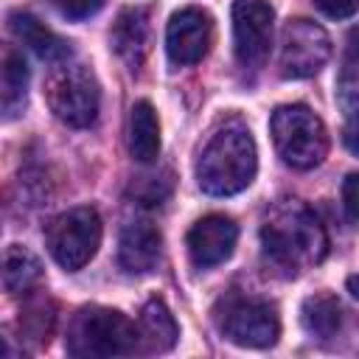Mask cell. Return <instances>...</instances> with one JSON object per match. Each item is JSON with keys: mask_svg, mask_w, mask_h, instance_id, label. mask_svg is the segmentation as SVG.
<instances>
[{"mask_svg": "<svg viewBox=\"0 0 359 359\" xmlns=\"http://www.w3.org/2000/svg\"><path fill=\"white\" fill-rule=\"evenodd\" d=\"M238 241V227L230 216L224 213H208L199 222H194V227L188 230V255L194 261V266L199 269H210L224 264Z\"/></svg>", "mask_w": 359, "mask_h": 359, "instance_id": "obj_11", "label": "cell"}, {"mask_svg": "<svg viewBox=\"0 0 359 359\" xmlns=\"http://www.w3.org/2000/svg\"><path fill=\"white\" fill-rule=\"evenodd\" d=\"M8 28L11 34L28 48L34 50L42 62H65L70 56V42L62 39L59 34H53L50 28H45L34 14L28 11H11L8 14Z\"/></svg>", "mask_w": 359, "mask_h": 359, "instance_id": "obj_13", "label": "cell"}, {"mask_svg": "<svg viewBox=\"0 0 359 359\" xmlns=\"http://www.w3.org/2000/svg\"><path fill=\"white\" fill-rule=\"evenodd\" d=\"M261 244L266 258L286 272L314 266L328 252V238L320 219L297 199H280L272 205L261 224Z\"/></svg>", "mask_w": 359, "mask_h": 359, "instance_id": "obj_1", "label": "cell"}, {"mask_svg": "<svg viewBox=\"0 0 359 359\" xmlns=\"http://www.w3.org/2000/svg\"><path fill=\"white\" fill-rule=\"evenodd\" d=\"M140 331L135 323L104 306H84L76 311L67 328V353L79 359H107V356H129L137 351Z\"/></svg>", "mask_w": 359, "mask_h": 359, "instance_id": "obj_3", "label": "cell"}, {"mask_svg": "<svg viewBox=\"0 0 359 359\" xmlns=\"http://www.w3.org/2000/svg\"><path fill=\"white\" fill-rule=\"evenodd\" d=\"M112 48L115 53L135 70L143 56H146V48H149V14L146 8H123L112 25Z\"/></svg>", "mask_w": 359, "mask_h": 359, "instance_id": "obj_14", "label": "cell"}, {"mask_svg": "<svg viewBox=\"0 0 359 359\" xmlns=\"http://www.w3.org/2000/svg\"><path fill=\"white\" fill-rule=\"evenodd\" d=\"M28 90V65L20 50L8 48L3 56V112L11 118L22 109Z\"/></svg>", "mask_w": 359, "mask_h": 359, "instance_id": "obj_19", "label": "cell"}, {"mask_svg": "<svg viewBox=\"0 0 359 359\" xmlns=\"http://www.w3.org/2000/svg\"><path fill=\"white\" fill-rule=\"evenodd\" d=\"M272 143L280 160L297 171H309L323 163L328 154V132L320 115H314L306 104H283L272 112L269 121Z\"/></svg>", "mask_w": 359, "mask_h": 359, "instance_id": "obj_4", "label": "cell"}, {"mask_svg": "<svg viewBox=\"0 0 359 359\" xmlns=\"http://www.w3.org/2000/svg\"><path fill=\"white\" fill-rule=\"evenodd\" d=\"M129 154L137 163H154L160 157V121L149 101H137L129 112Z\"/></svg>", "mask_w": 359, "mask_h": 359, "instance_id": "obj_15", "label": "cell"}, {"mask_svg": "<svg viewBox=\"0 0 359 359\" xmlns=\"http://www.w3.org/2000/svg\"><path fill=\"white\" fill-rule=\"evenodd\" d=\"M348 56L353 65H359V25L348 34Z\"/></svg>", "mask_w": 359, "mask_h": 359, "instance_id": "obj_24", "label": "cell"}, {"mask_svg": "<svg viewBox=\"0 0 359 359\" xmlns=\"http://www.w3.org/2000/svg\"><path fill=\"white\" fill-rule=\"evenodd\" d=\"M342 205H345V213L359 222V174H348L345 182H342Z\"/></svg>", "mask_w": 359, "mask_h": 359, "instance_id": "obj_22", "label": "cell"}, {"mask_svg": "<svg viewBox=\"0 0 359 359\" xmlns=\"http://www.w3.org/2000/svg\"><path fill=\"white\" fill-rule=\"evenodd\" d=\"M275 11L269 0H233V50L244 67L266 59L272 45Z\"/></svg>", "mask_w": 359, "mask_h": 359, "instance_id": "obj_9", "label": "cell"}, {"mask_svg": "<svg viewBox=\"0 0 359 359\" xmlns=\"http://www.w3.org/2000/svg\"><path fill=\"white\" fill-rule=\"evenodd\" d=\"M50 112L73 129H84L98 118L101 93L90 67L84 65H59L45 87Z\"/></svg>", "mask_w": 359, "mask_h": 359, "instance_id": "obj_5", "label": "cell"}, {"mask_svg": "<svg viewBox=\"0 0 359 359\" xmlns=\"http://www.w3.org/2000/svg\"><path fill=\"white\" fill-rule=\"evenodd\" d=\"M331 56L328 34L311 20H289L280 31V76L283 79H309Z\"/></svg>", "mask_w": 359, "mask_h": 359, "instance_id": "obj_7", "label": "cell"}, {"mask_svg": "<svg viewBox=\"0 0 359 359\" xmlns=\"http://www.w3.org/2000/svg\"><path fill=\"white\" fill-rule=\"evenodd\" d=\"M342 140H345L348 151H353V154L359 157V107H356V109L348 115L345 129H342Z\"/></svg>", "mask_w": 359, "mask_h": 359, "instance_id": "obj_23", "label": "cell"}, {"mask_svg": "<svg viewBox=\"0 0 359 359\" xmlns=\"http://www.w3.org/2000/svg\"><path fill=\"white\" fill-rule=\"evenodd\" d=\"M348 292L359 300V275H351V278H348Z\"/></svg>", "mask_w": 359, "mask_h": 359, "instance_id": "obj_25", "label": "cell"}, {"mask_svg": "<svg viewBox=\"0 0 359 359\" xmlns=\"http://www.w3.org/2000/svg\"><path fill=\"white\" fill-rule=\"evenodd\" d=\"M317 8L331 20H348L359 11V0H317Z\"/></svg>", "mask_w": 359, "mask_h": 359, "instance_id": "obj_21", "label": "cell"}, {"mask_svg": "<svg viewBox=\"0 0 359 359\" xmlns=\"http://www.w3.org/2000/svg\"><path fill=\"white\" fill-rule=\"evenodd\" d=\"M300 323H303V328H306L311 337L328 339V337H334V334L339 331L342 309H339L337 297H331V294H314V297H306V300H303Z\"/></svg>", "mask_w": 359, "mask_h": 359, "instance_id": "obj_18", "label": "cell"}, {"mask_svg": "<svg viewBox=\"0 0 359 359\" xmlns=\"http://www.w3.org/2000/svg\"><path fill=\"white\" fill-rule=\"evenodd\" d=\"M160 244H163L160 230L151 222L146 219L126 222L118 238V261L132 275L149 272L160 258Z\"/></svg>", "mask_w": 359, "mask_h": 359, "instance_id": "obj_12", "label": "cell"}, {"mask_svg": "<svg viewBox=\"0 0 359 359\" xmlns=\"http://www.w3.org/2000/svg\"><path fill=\"white\" fill-rule=\"evenodd\" d=\"M48 3L67 20H87L98 14L104 6V0H48Z\"/></svg>", "mask_w": 359, "mask_h": 359, "instance_id": "obj_20", "label": "cell"}, {"mask_svg": "<svg viewBox=\"0 0 359 359\" xmlns=\"http://www.w3.org/2000/svg\"><path fill=\"white\" fill-rule=\"evenodd\" d=\"M137 331H140V339L151 348V351H168L174 348L177 337H180V328H177V320L174 314L168 311V306L163 300H149L143 309H140V317H137Z\"/></svg>", "mask_w": 359, "mask_h": 359, "instance_id": "obj_16", "label": "cell"}, {"mask_svg": "<svg viewBox=\"0 0 359 359\" xmlns=\"http://www.w3.org/2000/svg\"><path fill=\"white\" fill-rule=\"evenodd\" d=\"M39 280H42L39 258L31 250L20 247V244L6 247V255H3V286H6V292L22 294V292H31Z\"/></svg>", "mask_w": 359, "mask_h": 359, "instance_id": "obj_17", "label": "cell"}, {"mask_svg": "<svg viewBox=\"0 0 359 359\" xmlns=\"http://www.w3.org/2000/svg\"><path fill=\"white\" fill-rule=\"evenodd\" d=\"M213 39V20L208 11L188 6L171 14L168 25H165V53L171 59V65H196Z\"/></svg>", "mask_w": 359, "mask_h": 359, "instance_id": "obj_10", "label": "cell"}, {"mask_svg": "<svg viewBox=\"0 0 359 359\" xmlns=\"http://www.w3.org/2000/svg\"><path fill=\"white\" fill-rule=\"evenodd\" d=\"M222 331L230 342L241 348H269L280 337L278 309L266 300H233L224 309Z\"/></svg>", "mask_w": 359, "mask_h": 359, "instance_id": "obj_8", "label": "cell"}, {"mask_svg": "<svg viewBox=\"0 0 359 359\" xmlns=\"http://www.w3.org/2000/svg\"><path fill=\"white\" fill-rule=\"evenodd\" d=\"M258 149L252 132L238 118L219 126L196 163V182L208 196H233L255 180Z\"/></svg>", "mask_w": 359, "mask_h": 359, "instance_id": "obj_2", "label": "cell"}, {"mask_svg": "<svg viewBox=\"0 0 359 359\" xmlns=\"http://www.w3.org/2000/svg\"><path fill=\"white\" fill-rule=\"evenodd\" d=\"M48 250L53 255V261L67 269V272H79L81 266H87L93 261V255L98 252L101 244V216L95 208H70L65 213H59L45 233Z\"/></svg>", "mask_w": 359, "mask_h": 359, "instance_id": "obj_6", "label": "cell"}]
</instances>
